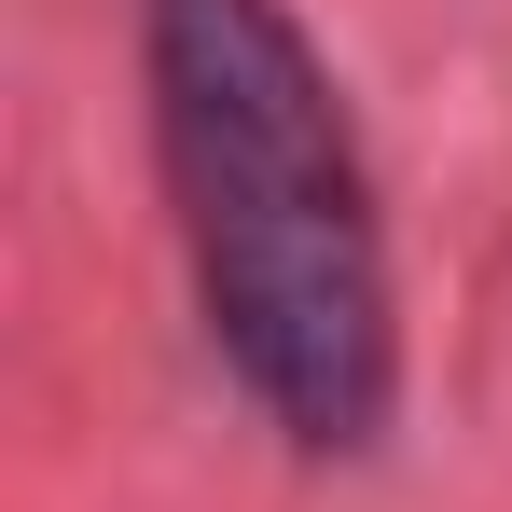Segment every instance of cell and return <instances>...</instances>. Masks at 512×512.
I'll return each mask as SVG.
<instances>
[{
  "label": "cell",
  "instance_id": "1",
  "mask_svg": "<svg viewBox=\"0 0 512 512\" xmlns=\"http://www.w3.org/2000/svg\"><path fill=\"white\" fill-rule=\"evenodd\" d=\"M139 70L208 346L291 443L360 457L402 388V319H388L374 167L319 42L291 28V0H153Z\"/></svg>",
  "mask_w": 512,
  "mask_h": 512
}]
</instances>
